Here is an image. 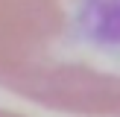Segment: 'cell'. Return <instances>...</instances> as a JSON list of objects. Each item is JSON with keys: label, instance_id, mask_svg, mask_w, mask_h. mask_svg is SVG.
Returning a JSON list of instances; mask_svg holds the SVG:
<instances>
[{"label": "cell", "instance_id": "obj_2", "mask_svg": "<svg viewBox=\"0 0 120 117\" xmlns=\"http://www.w3.org/2000/svg\"><path fill=\"white\" fill-rule=\"evenodd\" d=\"M0 117H26V114H18V111H6V108H0Z\"/></svg>", "mask_w": 120, "mask_h": 117}, {"label": "cell", "instance_id": "obj_1", "mask_svg": "<svg viewBox=\"0 0 120 117\" xmlns=\"http://www.w3.org/2000/svg\"><path fill=\"white\" fill-rule=\"evenodd\" d=\"M0 88L76 117L120 114V0H0Z\"/></svg>", "mask_w": 120, "mask_h": 117}]
</instances>
